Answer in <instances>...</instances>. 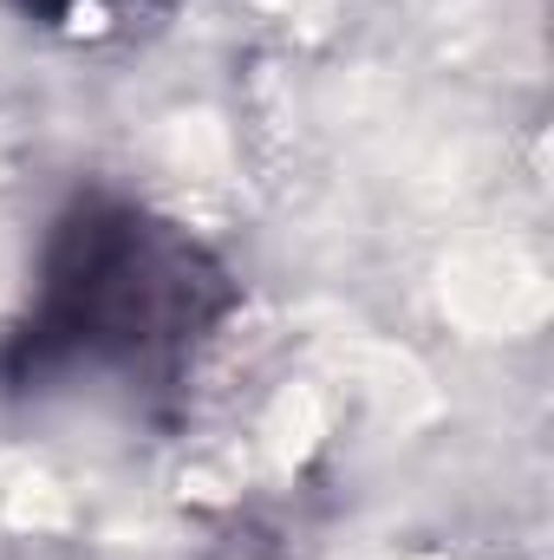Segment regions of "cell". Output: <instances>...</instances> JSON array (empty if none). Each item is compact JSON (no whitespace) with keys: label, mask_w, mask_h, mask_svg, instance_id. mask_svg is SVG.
Listing matches in <instances>:
<instances>
[{"label":"cell","mask_w":554,"mask_h":560,"mask_svg":"<svg viewBox=\"0 0 554 560\" xmlns=\"http://www.w3.org/2000/svg\"><path fill=\"white\" fill-rule=\"evenodd\" d=\"M235 313L242 280L183 215L92 183L39 235L26 306L0 339V392L118 385L163 405Z\"/></svg>","instance_id":"obj_1"},{"label":"cell","mask_w":554,"mask_h":560,"mask_svg":"<svg viewBox=\"0 0 554 560\" xmlns=\"http://www.w3.org/2000/svg\"><path fill=\"white\" fill-rule=\"evenodd\" d=\"M13 20H26V26H39V33H79L85 20H118L125 7H138V0H0Z\"/></svg>","instance_id":"obj_2"}]
</instances>
